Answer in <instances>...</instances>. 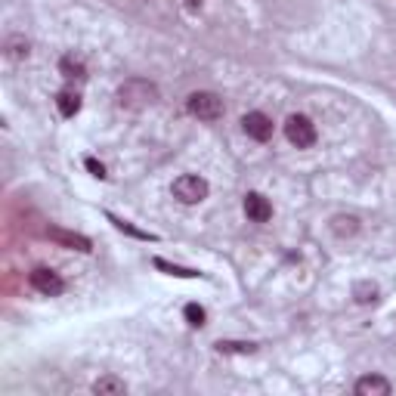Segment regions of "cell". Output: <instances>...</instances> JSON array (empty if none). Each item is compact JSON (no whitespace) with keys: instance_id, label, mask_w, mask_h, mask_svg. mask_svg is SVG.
<instances>
[{"instance_id":"10","label":"cell","mask_w":396,"mask_h":396,"mask_svg":"<svg viewBox=\"0 0 396 396\" xmlns=\"http://www.w3.org/2000/svg\"><path fill=\"white\" fill-rule=\"evenodd\" d=\"M94 393H99V396H124L128 393V384H124L121 378H115V375H106V378H99V381L94 384Z\"/></svg>"},{"instance_id":"18","label":"cell","mask_w":396,"mask_h":396,"mask_svg":"<svg viewBox=\"0 0 396 396\" xmlns=\"http://www.w3.org/2000/svg\"><path fill=\"white\" fill-rule=\"evenodd\" d=\"M112 223L118 226V230H124V232H130V235H137V239H152V235H146L142 230H137L133 223H128V220H118V217H112Z\"/></svg>"},{"instance_id":"5","label":"cell","mask_w":396,"mask_h":396,"mask_svg":"<svg viewBox=\"0 0 396 396\" xmlns=\"http://www.w3.org/2000/svg\"><path fill=\"white\" fill-rule=\"evenodd\" d=\"M28 282H31V288L40 291V294H47V298H56V294L65 291V282L59 279V273H53V269H47V266L31 269Z\"/></svg>"},{"instance_id":"16","label":"cell","mask_w":396,"mask_h":396,"mask_svg":"<svg viewBox=\"0 0 396 396\" xmlns=\"http://www.w3.org/2000/svg\"><path fill=\"white\" fill-rule=\"evenodd\" d=\"M155 266L158 269H164V273H171V276H183V279H196V269H183V266H174V264H167V260H162V257H158L155 260Z\"/></svg>"},{"instance_id":"4","label":"cell","mask_w":396,"mask_h":396,"mask_svg":"<svg viewBox=\"0 0 396 396\" xmlns=\"http://www.w3.org/2000/svg\"><path fill=\"white\" fill-rule=\"evenodd\" d=\"M189 112L196 115V118H201V121H217V118L223 115V99L217 96V94H192L189 96Z\"/></svg>"},{"instance_id":"3","label":"cell","mask_w":396,"mask_h":396,"mask_svg":"<svg viewBox=\"0 0 396 396\" xmlns=\"http://www.w3.org/2000/svg\"><path fill=\"white\" fill-rule=\"evenodd\" d=\"M285 137H288L291 146L310 149L316 142V124L310 121L307 115H288V121H285Z\"/></svg>"},{"instance_id":"15","label":"cell","mask_w":396,"mask_h":396,"mask_svg":"<svg viewBox=\"0 0 396 396\" xmlns=\"http://www.w3.org/2000/svg\"><path fill=\"white\" fill-rule=\"evenodd\" d=\"M217 350L220 353H254L257 347L254 344H245V341H217Z\"/></svg>"},{"instance_id":"8","label":"cell","mask_w":396,"mask_h":396,"mask_svg":"<svg viewBox=\"0 0 396 396\" xmlns=\"http://www.w3.org/2000/svg\"><path fill=\"white\" fill-rule=\"evenodd\" d=\"M393 390V384L387 381V378L381 375H366V378H359L356 381V393L359 396H390Z\"/></svg>"},{"instance_id":"11","label":"cell","mask_w":396,"mask_h":396,"mask_svg":"<svg viewBox=\"0 0 396 396\" xmlns=\"http://www.w3.org/2000/svg\"><path fill=\"white\" fill-rule=\"evenodd\" d=\"M56 106H59V115L62 118H74L81 112V96L74 94V90H62V94L56 96Z\"/></svg>"},{"instance_id":"20","label":"cell","mask_w":396,"mask_h":396,"mask_svg":"<svg viewBox=\"0 0 396 396\" xmlns=\"http://www.w3.org/2000/svg\"><path fill=\"white\" fill-rule=\"evenodd\" d=\"M10 56H13V59L28 56V44H10Z\"/></svg>"},{"instance_id":"9","label":"cell","mask_w":396,"mask_h":396,"mask_svg":"<svg viewBox=\"0 0 396 396\" xmlns=\"http://www.w3.org/2000/svg\"><path fill=\"white\" fill-rule=\"evenodd\" d=\"M47 235H50L53 242H59V245H65V248H74V251H90V239H84V235H78V232L47 230Z\"/></svg>"},{"instance_id":"7","label":"cell","mask_w":396,"mask_h":396,"mask_svg":"<svg viewBox=\"0 0 396 396\" xmlns=\"http://www.w3.org/2000/svg\"><path fill=\"white\" fill-rule=\"evenodd\" d=\"M245 217L254 223H266L269 217H273V205H269V198H264L260 192H248L245 196Z\"/></svg>"},{"instance_id":"13","label":"cell","mask_w":396,"mask_h":396,"mask_svg":"<svg viewBox=\"0 0 396 396\" xmlns=\"http://www.w3.org/2000/svg\"><path fill=\"white\" fill-rule=\"evenodd\" d=\"M332 230H334V235H353V232H356L359 230V220H356V217H334V220H332Z\"/></svg>"},{"instance_id":"17","label":"cell","mask_w":396,"mask_h":396,"mask_svg":"<svg viewBox=\"0 0 396 396\" xmlns=\"http://www.w3.org/2000/svg\"><path fill=\"white\" fill-rule=\"evenodd\" d=\"M356 300L359 303H375L378 300V288L375 285H356Z\"/></svg>"},{"instance_id":"2","label":"cell","mask_w":396,"mask_h":396,"mask_svg":"<svg viewBox=\"0 0 396 396\" xmlns=\"http://www.w3.org/2000/svg\"><path fill=\"white\" fill-rule=\"evenodd\" d=\"M174 198H180L183 205H198L208 198V180H201L196 174H183L174 180Z\"/></svg>"},{"instance_id":"12","label":"cell","mask_w":396,"mask_h":396,"mask_svg":"<svg viewBox=\"0 0 396 396\" xmlns=\"http://www.w3.org/2000/svg\"><path fill=\"white\" fill-rule=\"evenodd\" d=\"M59 69H62V74L69 81H84V78H87V72H84V62H81V59H74V56H65L62 62H59Z\"/></svg>"},{"instance_id":"19","label":"cell","mask_w":396,"mask_h":396,"mask_svg":"<svg viewBox=\"0 0 396 396\" xmlns=\"http://www.w3.org/2000/svg\"><path fill=\"white\" fill-rule=\"evenodd\" d=\"M84 164H87V171H90V174H94V176H99V180H103V176H106V167H103V164H99V162H96V158H87V162H84Z\"/></svg>"},{"instance_id":"1","label":"cell","mask_w":396,"mask_h":396,"mask_svg":"<svg viewBox=\"0 0 396 396\" xmlns=\"http://www.w3.org/2000/svg\"><path fill=\"white\" fill-rule=\"evenodd\" d=\"M155 99H158V87L149 84V81H140V78L128 81L121 90H118V103H121L124 108H146V106L155 103Z\"/></svg>"},{"instance_id":"14","label":"cell","mask_w":396,"mask_h":396,"mask_svg":"<svg viewBox=\"0 0 396 396\" xmlns=\"http://www.w3.org/2000/svg\"><path fill=\"white\" fill-rule=\"evenodd\" d=\"M183 316H186V322H189L192 328H201V325H205V319H208L205 307H198V303H186V310H183Z\"/></svg>"},{"instance_id":"6","label":"cell","mask_w":396,"mask_h":396,"mask_svg":"<svg viewBox=\"0 0 396 396\" xmlns=\"http://www.w3.org/2000/svg\"><path fill=\"white\" fill-rule=\"evenodd\" d=\"M242 128H245L248 137L257 140V142H266L269 137H273V121H269L264 112H248L245 118H242Z\"/></svg>"}]
</instances>
